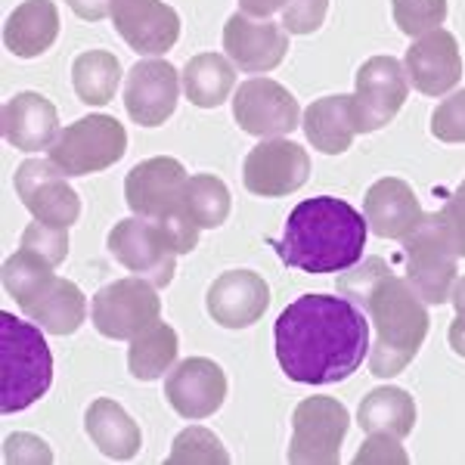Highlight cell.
Here are the masks:
<instances>
[{
	"instance_id": "obj_29",
	"label": "cell",
	"mask_w": 465,
	"mask_h": 465,
	"mask_svg": "<svg viewBox=\"0 0 465 465\" xmlns=\"http://www.w3.org/2000/svg\"><path fill=\"white\" fill-rule=\"evenodd\" d=\"M118 81H122V63L109 50H87L72 65L74 94L84 106H106L115 100Z\"/></svg>"
},
{
	"instance_id": "obj_15",
	"label": "cell",
	"mask_w": 465,
	"mask_h": 465,
	"mask_svg": "<svg viewBox=\"0 0 465 465\" xmlns=\"http://www.w3.org/2000/svg\"><path fill=\"white\" fill-rule=\"evenodd\" d=\"M16 193L35 221L72 227L81 217V199L69 186L63 171L50 159H28L16 171Z\"/></svg>"
},
{
	"instance_id": "obj_32",
	"label": "cell",
	"mask_w": 465,
	"mask_h": 465,
	"mask_svg": "<svg viewBox=\"0 0 465 465\" xmlns=\"http://www.w3.org/2000/svg\"><path fill=\"white\" fill-rule=\"evenodd\" d=\"M230 453L217 440V434L208 429H186L177 434L174 447H171L168 465H227Z\"/></svg>"
},
{
	"instance_id": "obj_12",
	"label": "cell",
	"mask_w": 465,
	"mask_h": 465,
	"mask_svg": "<svg viewBox=\"0 0 465 465\" xmlns=\"http://www.w3.org/2000/svg\"><path fill=\"white\" fill-rule=\"evenodd\" d=\"M410 94L407 69L394 56H372L360 65L354 84V112L360 134H372L391 124Z\"/></svg>"
},
{
	"instance_id": "obj_11",
	"label": "cell",
	"mask_w": 465,
	"mask_h": 465,
	"mask_svg": "<svg viewBox=\"0 0 465 465\" xmlns=\"http://www.w3.org/2000/svg\"><path fill=\"white\" fill-rule=\"evenodd\" d=\"M162 302L155 286L143 276H127V280L109 282L94 295V326L106 339H137L143 329L159 322Z\"/></svg>"
},
{
	"instance_id": "obj_1",
	"label": "cell",
	"mask_w": 465,
	"mask_h": 465,
	"mask_svg": "<svg viewBox=\"0 0 465 465\" xmlns=\"http://www.w3.org/2000/svg\"><path fill=\"white\" fill-rule=\"evenodd\" d=\"M273 341L276 360L292 381L332 385L363 366L370 351V322L344 295H302L280 313Z\"/></svg>"
},
{
	"instance_id": "obj_41",
	"label": "cell",
	"mask_w": 465,
	"mask_h": 465,
	"mask_svg": "<svg viewBox=\"0 0 465 465\" xmlns=\"http://www.w3.org/2000/svg\"><path fill=\"white\" fill-rule=\"evenodd\" d=\"M289 0H239V13L252 19H270L276 10H286Z\"/></svg>"
},
{
	"instance_id": "obj_13",
	"label": "cell",
	"mask_w": 465,
	"mask_h": 465,
	"mask_svg": "<svg viewBox=\"0 0 465 465\" xmlns=\"http://www.w3.org/2000/svg\"><path fill=\"white\" fill-rule=\"evenodd\" d=\"M311 177V155L298 143L282 137H270L245 155L242 180L252 196L282 199L302 190Z\"/></svg>"
},
{
	"instance_id": "obj_8",
	"label": "cell",
	"mask_w": 465,
	"mask_h": 465,
	"mask_svg": "<svg viewBox=\"0 0 465 465\" xmlns=\"http://www.w3.org/2000/svg\"><path fill=\"white\" fill-rule=\"evenodd\" d=\"M127 153V131L112 115H84L50 146V162L69 177H87L122 162Z\"/></svg>"
},
{
	"instance_id": "obj_16",
	"label": "cell",
	"mask_w": 465,
	"mask_h": 465,
	"mask_svg": "<svg viewBox=\"0 0 465 465\" xmlns=\"http://www.w3.org/2000/svg\"><path fill=\"white\" fill-rule=\"evenodd\" d=\"M112 25L140 56L168 54L180 37V16L162 0H112Z\"/></svg>"
},
{
	"instance_id": "obj_26",
	"label": "cell",
	"mask_w": 465,
	"mask_h": 465,
	"mask_svg": "<svg viewBox=\"0 0 465 465\" xmlns=\"http://www.w3.org/2000/svg\"><path fill=\"white\" fill-rule=\"evenodd\" d=\"M84 429L96 447L109 456V460L127 462L140 453V429L127 412L109 397L94 401L84 412Z\"/></svg>"
},
{
	"instance_id": "obj_24",
	"label": "cell",
	"mask_w": 465,
	"mask_h": 465,
	"mask_svg": "<svg viewBox=\"0 0 465 465\" xmlns=\"http://www.w3.org/2000/svg\"><path fill=\"white\" fill-rule=\"evenodd\" d=\"M302 127H304L307 143L313 149H320V153H326V155L348 153L354 137L360 134L354 96H344V94L322 96L313 106H307Z\"/></svg>"
},
{
	"instance_id": "obj_35",
	"label": "cell",
	"mask_w": 465,
	"mask_h": 465,
	"mask_svg": "<svg viewBox=\"0 0 465 465\" xmlns=\"http://www.w3.org/2000/svg\"><path fill=\"white\" fill-rule=\"evenodd\" d=\"M431 134L440 143H465V90L447 96L431 115Z\"/></svg>"
},
{
	"instance_id": "obj_21",
	"label": "cell",
	"mask_w": 465,
	"mask_h": 465,
	"mask_svg": "<svg viewBox=\"0 0 465 465\" xmlns=\"http://www.w3.org/2000/svg\"><path fill=\"white\" fill-rule=\"evenodd\" d=\"M403 69H407L410 84L425 96H440L447 90H453L462 78V56L456 37L444 32V28H434V32L422 35L412 41L403 59Z\"/></svg>"
},
{
	"instance_id": "obj_22",
	"label": "cell",
	"mask_w": 465,
	"mask_h": 465,
	"mask_svg": "<svg viewBox=\"0 0 465 465\" xmlns=\"http://www.w3.org/2000/svg\"><path fill=\"white\" fill-rule=\"evenodd\" d=\"M363 212L370 230L381 239H407L422 221V208L412 186L401 177H381L366 190Z\"/></svg>"
},
{
	"instance_id": "obj_28",
	"label": "cell",
	"mask_w": 465,
	"mask_h": 465,
	"mask_svg": "<svg viewBox=\"0 0 465 465\" xmlns=\"http://www.w3.org/2000/svg\"><path fill=\"white\" fill-rule=\"evenodd\" d=\"M180 78H183L186 100L199 109H217L236 84V72H232L230 59H223L221 54L193 56Z\"/></svg>"
},
{
	"instance_id": "obj_6",
	"label": "cell",
	"mask_w": 465,
	"mask_h": 465,
	"mask_svg": "<svg viewBox=\"0 0 465 465\" xmlns=\"http://www.w3.org/2000/svg\"><path fill=\"white\" fill-rule=\"evenodd\" d=\"M54 385V357L41 329L0 313V410L19 412L41 401Z\"/></svg>"
},
{
	"instance_id": "obj_2",
	"label": "cell",
	"mask_w": 465,
	"mask_h": 465,
	"mask_svg": "<svg viewBox=\"0 0 465 465\" xmlns=\"http://www.w3.org/2000/svg\"><path fill=\"white\" fill-rule=\"evenodd\" d=\"M339 292L370 313L376 329V344L370 351V370L379 379H394L412 363L425 335L429 311L407 276H394L381 258H366V264L339 276Z\"/></svg>"
},
{
	"instance_id": "obj_30",
	"label": "cell",
	"mask_w": 465,
	"mask_h": 465,
	"mask_svg": "<svg viewBox=\"0 0 465 465\" xmlns=\"http://www.w3.org/2000/svg\"><path fill=\"white\" fill-rule=\"evenodd\" d=\"M177 332L168 322H153L149 329L131 339V351H127V366L131 376L140 381H155L162 372H168L177 360Z\"/></svg>"
},
{
	"instance_id": "obj_43",
	"label": "cell",
	"mask_w": 465,
	"mask_h": 465,
	"mask_svg": "<svg viewBox=\"0 0 465 465\" xmlns=\"http://www.w3.org/2000/svg\"><path fill=\"white\" fill-rule=\"evenodd\" d=\"M450 302H453L456 313H465V276H462V280H456V286H453V295H450Z\"/></svg>"
},
{
	"instance_id": "obj_18",
	"label": "cell",
	"mask_w": 465,
	"mask_h": 465,
	"mask_svg": "<svg viewBox=\"0 0 465 465\" xmlns=\"http://www.w3.org/2000/svg\"><path fill=\"white\" fill-rule=\"evenodd\" d=\"M223 50L236 69L249 74L273 72L286 59L289 32L270 19H252L245 13H236L223 25Z\"/></svg>"
},
{
	"instance_id": "obj_7",
	"label": "cell",
	"mask_w": 465,
	"mask_h": 465,
	"mask_svg": "<svg viewBox=\"0 0 465 465\" xmlns=\"http://www.w3.org/2000/svg\"><path fill=\"white\" fill-rule=\"evenodd\" d=\"M460 254L447 239L440 214H422L419 227L403 239V273L425 304H447L460 280Z\"/></svg>"
},
{
	"instance_id": "obj_36",
	"label": "cell",
	"mask_w": 465,
	"mask_h": 465,
	"mask_svg": "<svg viewBox=\"0 0 465 465\" xmlns=\"http://www.w3.org/2000/svg\"><path fill=\"white\" fill-rule=\"evenodd\" d=\"M329 0H289L282 10V28L292 35H313L326 22Z\"/></svg>"
},
{
	"instance_id": "obj_14",
	"label": "cell",
	"mask_w": 465,
	"mask_h": 465,
	"mask_svg": "<svg viewBox=\"0 0 465 465\" xmlns=\"http://www.w3.org/2000/svg\"><path fill=\"white\" fill-rule=\"evenodd\" d=\"M232 118L245 134L254 137H286L298 127L302 109L298 100L280 81L249 78L242 81L232 96Z\"/></svg>"
},
{
	"instance_id": "obj_5",
	"label": "cell",
	"mask_w": 465,
	"mask_h": 465,
	"mask_svg": "<svg viewBox=\"0 0 465 465\" xmlns=\"http://www.w3.org/2000/svg\"><path fill=\"white\" fill-rule=\"evenodd\" d=\"M186 171L177 159L155 155L140 164H134L124 180V199L137 217L159 223L174 242L177 254H186L199 245V227L186 214Z\"/></svg>"
},
{
	"instance_id": "obj_34",
	"label": "cell",
	"mask_w": 465,
	"mask_h": 465,
	"mask_svg": "<svg viewBox=\"0 0 465 465\" xmlns=\"http://www.w3.org/2000/svg\"><path fill=\"white\" fill-rule=\"evenodd\" d=\"M22 249L41 254L47 264L59 267L69 258V227H54V223L44 221L28 223L25 232H22Z\"/></svg>"
},
{
	"instance_id": "obj_20",
	"label": "cell",
	"mask_w": 465,
	"mask_h": 465,
	"mask_svg": "<svg viewBox=\"0 0 465 465\" xmlns=\"http://www.w3.org/2000/svg\"><path fill=\"white\" fill-rule=\"evenodd\" d=\"M208 313L223 329H245L267 313L270 289L267 280L254 270H227L208 289Z\"/></svg>"
},
{
	"instance_id": "obj_38",
	"label": "cell",
	"mask_w": 465,
	"mask_h": 465,
	"mask_svg": "<svg viewBox=\"0 0 465 465\" xmlns=\"http://www.w3.org/2000/svg\"><path fill=\"white\" fill-rule=\"evenodd\" d=\"M440 223H444L447 239L453 242V252L465 258V180L453 190V196L447 199V205L440 208Z\"/></svg>"
},
{
	"instance_id": "obj_9",
	"label": "cell",
	"mask_w": 465,
	"mask_h": 465,
	"mask_svg": "<svg viewBox=\"0 0 465 465\" xmlns=\"http://www.w3.org/2000/svg\"><path fill=\"white\" fill-rule=\"evenodd\" d=\"M351 416L335 397H307L292 416L289 462L295 465H335Z\"/></svg>"
},
{
	"instance_id": "obj_40",
	"label": "cell",
	"mask_w": 465,
	"mask_h": 465,
	"mask_svg": "<svg viewBox=\"0 0 465 465\" xmlns=\"http://www.w3.org/2000/svg\"><path fill=\"white\" fill-rule=\"evenodd\" d=\"M69 6L74 10V16L87 22H100L112 13V0H69Z\"/></svg>"
},
{
	"instance_id": "obj_33",
	"label": "cell",
	"mask_w": 465,
	"mask_h": 465,
	"mask_svg": "<svg viewBox=\"0 0 465 465\" xmlns=\"http://www.w3.org/2000/svg\"><path fill=\"white\" fill-rule=\"evenodd\" d=\"M391 13L403 35L422 37L444 25L447 0H391Z\"/></svg>"
},
{
	"instance_id": "obj_19",
	"label": "cell",
	"mask_w": 465,
	"mask_h": 465,
	"mask_svg": "<svg viewBox=\"0 0 465 465\" xmlns=\"http://www.w3.org/2000/svg\"><path fill=\"white\" fill-rule=\"evenodd\" d=\"M164 397L183 419H208L227 401V376L208 357H190L171 370Z\"/></svg>"
},
{
	"instance_id": "obj_23",
	"label": "cell",
	"mask_w": 465,
	"mask_h": 465,
	"mask_svg": "<svg viewBox=\"0 0 465 465\" xmlns=\"http://www.w3.org/2000/svg\"><path fill=\"white\" fill-rule=\"evenodd\" d=\"M0 122H4L0 127H4L6 143L25 149V153H37V149L54 146V140L59 137L56 106L47 96L35 94V90H25V94H16L13 100H6Z\"/></svg>"
},
{
	"instance_id": "obj_37",
	"label": "cell",
	"mask_w": 465,
	"mask_h": 465,
	"mask_svg": "<svg viewBox=\"0 0 465 465\" xmlns=\"http://www.w3.org/2000/svg\"><path fill=\"white\" fill-rule=\"evenodd\" d=\"M357 465H407L410 456L407 450L401 447V438H391V434H381V431H372L370 440L357 450L354 456Z\"/></svg>"
},
{
	"instance_id": "obj_3",
	"label": "cell",
	"mask_w": 465,
	"mask_h": 465,
	"mask_svg": "<svg viewBox=\"0 0 465 465\" xmlns=\"http://www.w3.org/2000/svg\"><path fill=\"white\" fill-rule=\"evenodd\" d=\"M366 214L348 202L335 196L304 199L292 208L286 230L270 242V249H276L282 264L304 273H344L366 249Z\"/></svg>"
},
{
	"instance_id": "obj_17",
	"label": "cell",
	"mask_w": 465,
	"mask_h": 465,
	"mask_svg": "<svg viewBox=\"0 0 465 465\" xmlns=\"http://www.w3.org/2000/svg\"><path fill=\"white\" fill-rule=\"evenodd\" d=\"M180 100L177 69L164 59H143L127 74L124 109L140 127H159L174 115Z\"/></svg>"
},
{
	"instance_id": "obj_10",
	"label": "cell",
	"mask_w": 465,
	"mask_h": 465,
	"mask_svg": "<svg viewBox=\"0 0 465 465\" xmlns=\"http://www.w3.org/2000/svg\"><path fill=\"white\" fill-rule=\"evenodd\" d=\"M109 254L131 273L143 276L155 289L174 280L177 249L159 223L146 217H124L109 232Z\"/></svg>"
},
{
	"instance_id": "obj_39",
	"label": "cell",
	"mask_w": 465,
	"mask_h": 465,
	"mask_svg": "<svg viewBox=\"0 0 465 465\" xmlns=\"http://www.w3.org/2000/svg\"><path fill=\"white\" fill-rule=\"evenodd\" d=\"M6 462H54V453L35 434H10L4 444Z\"/></svg>"
},
{
	"instance_id": "obj_25",
	"label": "cell",
	"mask_w": 465,
	"mask_h": 465,
	"mask_svg": "<svg viewBox=\"0 0 465 465\" xmlns=\"http://www.w3.org/2000/svg\"><path fill=\"white\" fill-rule=\"evenodd\" d=\"M59 37V13L54 0H25L4 25V47L19 59L47 54Z\"/></svg>"
},
{
	"instance_id": "obj_4",
	"label": "cell",
	"mask_w": 465,
	"mask_h": 465,
	"mask_svg": "<svg viewBox=\"0 0 465 465\" xmlns=\"http://www.w3.org/2000/svg\"><path fill=\"white\" fill-rule=\"evenodd\" d=\"M4 289L22 307V313L50 335L78 332L87 317L84 292L56 276L54 264L28 249H19L4 261Z\"/></svg>"
},
{
	"instance_id": "obj_42",
	"label": "cell",
	"mask_w": 465,
	"mask_h": 465,
	"mask_svg": "<svg viewBox=\"0 0 465 465\" xmlns=\"http://www.w3.org/2000/svg\"><path fill=\"white\" fill-rule=\"evenodd\" d=\"M450 348L465 357V313H456L453 326H450Z\"/></svg>"
},
{
	"instance_id": "obj_31",
	"label": "cell",
	"mask_w": 465,
	"mask_h": 465,
	"mask_svg": "<svg viewBox=\"0 0 465 465\" xmlns=\"http://www.w3.org/2000/svg\"><path fill=\"white\" fill-rule=\"evenodd\" d=\"M186 214L196 221L199 230H214L230 217V190L214 174H193L186 180Z\"/></svg>"
},
{
	"instance_id": "obj_27",
	"label": "cell",
	"mask_w": 465,
	"mask_h": 465,
	"mask_svg": "<svg viewBox=\"0 0 465 465\" xmlns=\"http://www.w3.org/2000/svg\"><path fill=\"white\" fill-rule=\"evenodd\" d=\"M357 425L370 434L381 431L391 438H407L416 429V401L403 388H376L360 403Z\"/></svg>"
}]
</instances>
